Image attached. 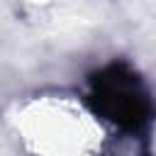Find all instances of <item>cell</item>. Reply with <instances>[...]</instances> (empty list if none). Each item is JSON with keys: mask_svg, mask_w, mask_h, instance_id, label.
<instances>
[{"mask_svg": "<svg viewBox=\"0 0 156 156\" xmlns=\"http://www.w3.org/2000/svg\"><path fill=\"white\" fill-rule=\"evenodd\" d=\"M98 107L124 129H139L151 119V102L134 73L122 66H112L95 78Z\"/></svg>", "mask_w": 156, "mask_h": 156, "instance_id": "1", "label": "cell"}]
</instances>
